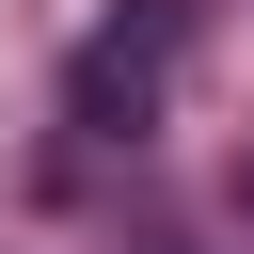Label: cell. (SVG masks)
I'll use <instances>...</instances> for the list:
<instances>
[{"label":"cell","mask_w":254,"mask_h":254,"mask_svg":"<svg viewBox=\"0 0 254 254\" xmlns=\"http://www.w3.org/2000/svg\"><path fill=\"white\" fill-rule=\"evenodd\" d=\"M159 79H175V0H143L127 32H95V48H79V127H143V111H159Z\"/></svg>","instance_id":"cell-1"}]
</instances>
